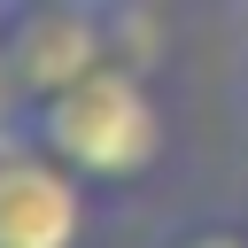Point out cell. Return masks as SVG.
I'll use <instances>...</instances> for the list:
<instances>
[{"mask_svg": "<svg viewBox=\"0 0 248 248\" xmlns=\"http://www.w3.org/2000/svg\"><path fill=\"white\" fill-rule=\"evenodd\" d=\"M163 108H155V93L132 78V70H116V62H101V70H85L78 85H62V93H46L39 108H31V140L62 163V170H78V178H93V186H132V178H147L155 163H163Z\"/></svg>", "mask_w": 248, "mask_h": 248, "instance_id": "cell-1", "label": "cell"}, {"mask_svg": "<svg viewBox=\"0 0 248 248\" xmlns=\"http://www.w3.org/2000/svg\"><path fill=\"white\" fill-rule=\"evenodd\" d=\"M170 248H248V232H232V225H194V232H178Z\"/></svg>", "mask_w": 248, "mask_h": 248, "instance_id": "cell-5", "label": "cell"}, {"mask_svg": "<svg viewBox=\"0 0 248 248\" xmlns=\"http://www.w3.org/2000/svg\"><path fill=\"white\" fill-rule=\"evenodd\" d=\"M16 140H31V93H23V78L8 70V46H0V147H16Z\"/></svg>", "mask_w": 248, "mask_h": 248, "instance_id": "cell-4", "label": "cell"}, {"mask_svg": "<svg viewBox=\"0 0 248 248\" xmlns=\"http://www.w3.org/2000/svg\"><path fill=\"white\" fill-rule=\"evenodd\" d=\"M85 194L78 170H62L39 140L0 147V248H78Z\"/></svg>", "mask_w": 248, "mask_h": 248, "instance_id": "cell-3", "label": "cell"}, {"mask_svg": "<svg viewBox=\"0 0 248 248\" xmlns=\"http://www.w3.org/2000/svg\"><path fill=\"white\" fill-rule=\"evenodd\" d=\"M0 46H8V70L23 78L31 108L108 62L101 54V16L85 0H16L0 16Z\"/></svg>", "mask_w": 248, "mask_h": 248, "instance_id": "cell-2", "label": "cell"}]
</instances>
